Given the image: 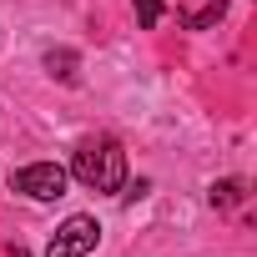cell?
<instances>
[{
	"mask_svg": "<svg viewBox=\"0 0 257 257\" xmlns=\"http://www.w3.org/2000/svg\"><path fill=\"white\" fill-rule=\"evenodd\" d=\"M71 177L91 192H121L126 187V152L111 137H86L71 157Z\"/></svg>",
	"mask_w": 257,
	"mask_h": 257,
	"instance_id": "obj_1",
	"label": "cell"
},
{
	"mask_svg": "<svg viewBox=\"0 0 257 257\" xmlns=\"http://www.w3.org/2000/svg\"><path fill=\"white\" fill-rule=\"evenodd\" d=\"M11 187H16L21 197H31V202H56V197H66L71 172L56 167V162H31V167H21V172L11 177Z\"/></svg>",
	"mask_w": 257,
	"mask_h": 257,
	"instance_id": "obj_2",
	"label": "cell"
},
{
	"mask_svg": "<svg viewBox=\"0 0 257 257\" xmlns=\"http://www.w3.org/2000/svg\"><path fill=\"white\" fill-rule=\"evenodd\" d=\"M96 242H101V222H96V217H86V212H76V217H66V222L56 227V237H51L46 257H91V252H96Z\"/></svg>",
	"mask_w": 257,
	"mask_h": 257,
	"instance_id": "obj_3",
	"label": "cell"
},
{
	"mask_svg": "<svg viewBox=\"0 0 257 257\" xmlns=\"http://www.w3.org/2000/svg\"><path fill=\"white\" fill-rule=\"evenodd\" d=\"M242 197H247V182H242V177H222V182H212V187H207V202H212L217 212L242 207Z\"/></svg>",
	"mask_w": 257,
	"mask_h": 257,
	"instance_id": "obj_4",
	"label": "cell"
},
{
	"mask_svg": "<svg viewBox=\"0 0 257 257\" xmlns=\"http://www.w3.org/2000/svg\"><path fill=\"white\" fill-rule=\"evenodd\" d=\"M222 16H227V0H197V6H187V11H182L187 31H207V26H217Z\"/></svg>",
	"mask_w": 257,
	"mask_h": 257,
	"instance_id": "obj_5",
	"label": "cell"
},
{
	"mask_svg": "<svg viewBox=\"0 0 257 257\" xmlns=\"http://www.w3.org/2000/svg\"><path fill=\"white\" fill-rule=\"evenodd\" d=\"M76 51H46V71L56 76V81H66V86H76Z\"/></svg>",
	"mask_w": 257,
	"mask_h": 257,
	"instance_id": "obj_6",
	"label": "cell"
},
{
	"mask_svg": "<svg viewBox=\"0 0 257 257\" xmlns=\"http://www.w3.org/2000/svg\"><path fill=\"white\" fill-rule=\"evenodd\" d=\"M132 6H137V21H142V31H157L162 26V0H132Z\"/></svg>",
	"mask_w": 257,
	"mask_h": 257,
	"instance_id": "obj_7",
	"label": "cell"
},
{
	"mask_svg": "<svg viewBox=\"0 0 257 257\" xmlns=\"http://www.w3.org/2000/svg\"><path fill=\"white\" fill-rule=\"evenodd\" d=\"M152 192V182H132V187H121V202H142Z\"/></svg>",
	"mask_w": 257,
	"mask_h": 257,
	"instance_id": "obj_8",
	"label": "cell"
},
{
	"mask_svg": "<svg viewBox=\"0 0 257 257\" xmlns=\"http://www.w3.org/2000/svg\"><path fill=\"white\" fill-rule=\"evenodd\" d=\"M11 257H31V252H26V247H16V242H11Z\"/></svg>",
	"mask_w": 257,
	"mask_h": 257,
	"instance_id": "obj_9",
	"label": "cell"
}]
</instances>
